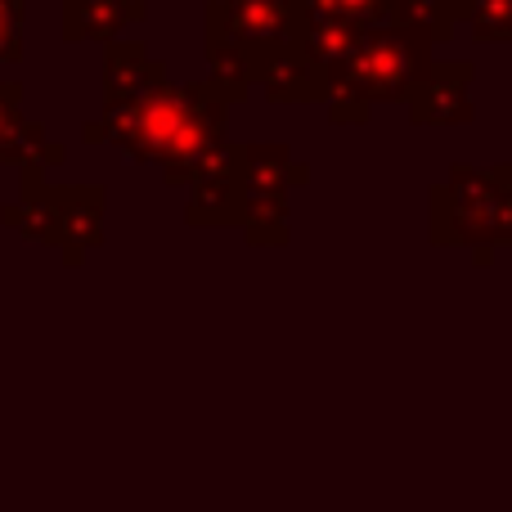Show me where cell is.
<instances>
[{
    "label": "cell",
    "mask_w": 512,
    "mask_h": 512,
    "mask_svg": "<svg viewBox=\"0 0 512 512\" xmlns=\"http://www.w3.org/2000/svg\"><path fill=\"white\" fill-rule=\"evenodd\" d=\"M230 95L212 77L194 86H162L135 104L104 108L99 122L81 126L86 144H113L126 158L149 162L167 185H189L198 167L225 144Z\"/></svg>",
    "instance_id": "6da1fadb"
},
{
    "label": "cell",
    "mask_w": 512,
    "mask_h": 512,
    "mask_svg": "<svg viewBox=\"0 0 512 512\" xmlns=\"http://www.w3.org/2000/svg\"><path fill=\"white\" fill-rule=\"evenodd\" d=\"M432 63V36L405 23L364 27L360 41L324 68V108L337 126H364L378 104H405Z\"/></svg>",
    "instance_id": "7a4b0ae2"
},
{
    "label": "cell",
    "mask_w": 512,
    "mask_h": 512,
    "mask_svg": "<svg viewBox=\"0 0 512 512\" xmlns=\"http://www.w3.org/2000/svg\"><path fill=\"white\" fill-rule=\"evenodd\" d=\"M432 243L468 248L477 265H490L499 248H512V189L499 167H450V180L432 189Z\"/></svg>",
    "instance_id": "3957f363"
},
{
    "label": "cell",
    "mask_w": 512,
    "mask_h": 512,
    "mask_svg": "<svg viewBox=\"0 0 512 512\" xmlns=\"http://www.w3.org/2000/svg\"><path fill=\"white\" fill-rule=\"evenodd\" d=\"M207 41H221L243 54L252 81L270 54L297 45L301 36V5L297 0H212L203 14Z\"/></svg>",
    "instance_id": "277c9868"
},
{
    "label": "cell",
    "mask_w": 512,
    "mask_h": 512,
    "mask_svg": "<svg viewBox=\"0 0 512 512\" xmlns=\"http://www.w3.org/2000/svg\"><path fill=\"white\" fill-rule=\"evenodd\" d=\"M472 77L477 63L472 59H445V63H427L423 81L409 90L405 108L414 126H468L472 117Z\"/></svg>",
    "instance_id": "5b68a950"
},
{
    "label": "cell",
    "mask_w": 512,
    "mask_h": 512,
    "mask_svg": "<svg viewBox=\"0 0 512 512\" xmlns=\"http://www.w3.org/2000/svg\"><path fill=\"white\" fill-rule=\"evenodd\" d=\"M243 171H239V144L225 140L203 167L189 176V207L185 221L189 225H239L243 221Z\"/></svg>",
    "instance_id": "8992f818"
},
{
    "label": "cell",
    "mask_w": 512,
    "mask_h": 512,
    "mask_svg": "<svg viewBox=\"0 0 512 512\" xmlns=\"http://www.w3.org/2000/svg\"><path fill=\"white\" fill-rule=\"evenodd\" d=\"M104 189L99 185H63L54 189V221H59V234H54V248L63 252L68 265H81L90 248L104 243Z\"/></svg>",
    "instance_id": "52a82bcc"
},
{
    "label": "cell",
    "mask_w": 512,
    "mask_h": 512,
    "mask_svg": "<svg viewBox=\"0 0 512 512\" xmlns=\"http://www.w3.org/2000/svg\"><path fill=\"white\" fill-rule=\"evenodd\" d=\"M0 162L9 167H59L63 162V144H54L41 122L23 117V81H0Z\"/></svg>",
    "instance_id": "ba28073f"
},
{
    "label": "cell",
    "mask_w": 512,
    "mask_h": 512,
    "mask_svg": "<svg viewBox=\"0 0 512 512\" xmlns=\"http://www.w3.org/2000/svg\"><path fill=\"white\" fill-rule=\"evenodd\" d=\"M167 86V63L153 59L144 41H108L104 54V108L135 104V99L153 95Z\"/></svg>",
    "instance_id": "9c48e42d"
},
{
    "label": "cell",
    "mask_w": 512,
    "mask_h": 512,
    "mask_svg": "<svg viewBox=\"0 0 512 512\" xmlns=\"http://www.w3.org/2000/svg\"><path fill=\"white\" fill-rule=\"evenodd\" d=\"M256 86L265 90L270 104H324L328 95V81L324 68L310 59L301 45H288V50L270 54L256 72Z\"/></svg>",
    "instance_id": "30bf717a"
},
{
    "label": "cell",
    "mask_w": 512,
    "mask_h": 512,
    "mask_svg": "<svg viewBox=\"0 0 512 512\" xmlns=\"http://www.w3.org/2000/svg\"><path fill=\"white\" fill-rule=\"evenodd\" d=\"M144 0H63V41H117L126 23H144Z\"/></svg>",
    "instance_id": "8fae6325"
},
{
    "label": "cell",
    "mask_w": 512,
    "mask_h": 512,
    "mask_svg": "<svg viewBox=\"0 0 512 512\" xmlns=\"http://www.w3.org/2000/svg\"><path fill=\"white\" fill-rule=\"evenodd\" d=\"M243 189L252 194H292L310 180V167L288 153V144H239Z\"/></svg>",
    "instance_id": "7c38bea8"
},
{
    "label": "cell",
    "mask_w": 512,
    "mask_h": 512,
    "mask_svg": "<svg viewBox=\"0 0 512 512\" xmlns=\"http://www.w3.org/2000/svg\"><path fill=\"white\" fill-rule=\"evenodd\" d=\"M243 234L252 248H283L292 234L288 225V194H252L243 203Z\"/></svg>",
    "instance_id": "4fadbf2b"
},
{
    "label": "cell",
    "mask_w": 512,
    "mask_h": 512,
    "mask_svg": "<svg viewBox=\"0 0 512 512\" xmlns=\"http://www.w3.org/2000/svg\"><path fill=\"white\" fill-rule=\"evenodd\" d=\"M463 14H468V0H396L391 5V23L418 27L432 36V45L454 36V27H463Z\"/></svg>",
    "instance_id": "5bb4252c"
},
{
    "label": "cell",
    "mask_w": 512,
    "mask_h": 512,
    "mask_svg": "<svg viewBox=\"0 0 512 512\" xmlns=\"http://www.w3.org/2000/svg\"><path fill=\"white\" fill-rule=\"evenodd\" d=\"M463 27H468L472 41L512 45V0H468Z\"/></svg>",
    "instance_id": "9a60e30c"
},
{
    "label": "cell",
    "mask_w": 512,
    "mask_h": 512,
    "mask_svg": "<svg viewBox=\"0 0 512 512\" xmlns=\"http://www.w3.org/2000/svg\"><path fill=\"white\" fill-rule=\"evenodd\" d=\"M306 9H328V14H342L360 27H378L391 23V5L396 0H301Z\"/></svg>",
    "instance_id": "2e32d148"
},
{
    "label": "cell",
    "mask_w": 512,
    "mask_h": 512,
    "mask_svg": "<svg viewBox=\"0 0 512 512\" xmlns=\"http://www.w3.org/2000/svg\"><path fill=\"white\" fill-rule=\"evenodd\" d=\"M23 0H0V63L23 59Z\"/></svg>",
    "instance_id": "e0dca14e"
},
{
    "label": "cell",
    "mask_w": 512,
    "mask_h": 512,
    "mask_svg": "<svg viewBox=\"0 0 512 512\" xmlns=\"http://www.w3.org/2000/svg\"><path fill=\"white\" fill-rule=\"evenodd\" d=\"M499 171H504V180H508V189H512V162H499Z\"/></svg>",
    "instance_id": "ac0fdd59"
}]
</instances>
